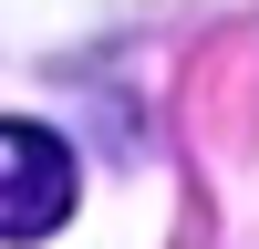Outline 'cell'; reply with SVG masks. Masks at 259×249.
I'll list each match as a JSON object with an SVG mask.
<instances>
[{"label": "cell", "mask_w": 259, "mask_h": 249, "mask_svg": "<svg viewBox=\"0 0 259 249\" xmlns=\"http://www.w3.org/2000/svg\"><path fill=\"white\" fill-rule=\"evenodd\" d=\"M73 218V145L52 124H0V239L31 249Z\"/></svg>", "instance_id": "6da1fadb"}]
</instances>
